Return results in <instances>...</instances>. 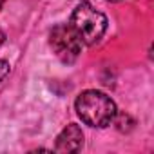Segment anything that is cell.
Listing matches in <instances>:
<instances>
[{
	"label": "cell",
	"instance_id": "1",
	"mask_svg": "<svg viewBox=\"0 0 154 154\" xmlns=\"http://www.w3.org/2000/svg\"><path fill=\"white\" fill-rule=\"evenodd\" d=\"M76 114L82 118V122L89 127H98L103 129L114 122L116 112V103L111 100V96L89 89L84 91L78 98H76Z\"/></svg>",
	"mask_w": 154,
	"mask_h": 154
},
{
	"label": "cell",
	"instance_id": "2",
	"mask_svg": "<svg viewBox=\"0 0 154 154\" xmlns=\"http://www.w3.org/2000/svg\"><path fill=\"white\" fill-rule=\"evenodd\" d=\"M71 26L85 45H94L105 35L107 17L89 2H82L71 15Z\"/></svg>",
	"mask_w": 154,
	"mask_h": 154
},
{
	"label": "cell",
	"instance_id": "3",
	"mask_svg": "<svg viewBox=\"0 0 154 154\" xmlns=\"http://www.w3.org/2000/svg\"><path fill=\"white\" fill-rule=\"evenodd\" d=\"M49 45L63 63H72L80 56L84 42L76 35L71 24H58L49 33Z\"/></svg>",
	"mask_w": 154,
	"mask_h": 154
},
{
	"label": "cell",
	"instance_id": "4",
	"mask_svg": "<svg viewBox=\"0 0 154 154\" xmlns=\"http://www.w3.org/2000/svg\"><path fill=\"white\" fill-rule=\"evenodd\" d=\"M84 147V132L76 123H69L56 138L54 150L58 152H78Z\"/></svg>",
	"mask_w": 154,
	"mask_h": 154
},
{
	"label": "cell",
	"instance_id": "5",
	"mask_svg": "<svg viewBox=\"0 0 154 154\" xmlns=\"http://www.w3.org/2000/svg\"><path fill=\"white\" fill-rule=\"evenodd\" d=\"M114 120H116L118 131H122V132H129V131L132 129V125H134V120H132L129 114H120L118 118L114 116Z\"/></svg>",
	"mask_w": 154,
	"mask_h": 154
},
{
	"label": "cell",
	"instance_id": "6",
	"mask_svg": "<svg viewBox=\"0 0 154 154\" xmlns=\"http://www.w3.org/2000/svg\"><path fill=\"white\" fill-rule=\"evenodd\" d=\"M9 71H11L9 62H8V60H0V84L6 80V76L9 74Z\"/></svg>",
	"mask_w": 154,
	"mask_h": 154
},
{
	"label": "cell",
	"instance_id": "7",
	"mask_svg": "<svg viewBox=\"0 0 154 154\" xmlns=\"http://www.w3.org/2000/svg\"><path fill=\"white\" fill-rule=\"evenodd\" d=\"M4 38H6V35H4V31H2V29H0V45L4 44Z\"/></svg>",
	"mask_w": 154,
	"mask_h": 154
},
{
	"label": "cell",
	"instance_id": "8",
	"mask_svg": "<svg viewBox=\"0 0 154 154\" xmlns=\"http://www.w3.org/2000/svg\"><path fill=\"white\" fill-rule=\"evenodd\" d=\"M2 6H4V0H0V9H2Z\"/></svg>",
	"mask_w": 154,
	"mask_h": 154
},
{
	"label": "cell",
	"instance_id": "9",
	"mask_svg": "<svg viewBox=\"0 0 154 154\" xmlns=\"http://www.w3.org/2000/svg\"><path fill=\"white\" fill-rule=\"evenodd\" d=\"M107 2H120V0H107Z\"/></svg>",
	"mask_w": 154,
	"mask_h": 154
}]
</instances>
